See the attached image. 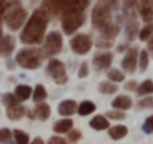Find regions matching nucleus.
<instances>
[{"mask_svg":"<svg viewBox=\"0 0 153 144\" xmlns=\"http://www.w3.org/2000/svg\"><path fill=\"white\" fill-rule=\"evenodd\" d=\"M143 132H146V134H153V114L149 116V117L144 120V123H143Z\"/></svg>","mask_w":153,"mask_h":144,"instance_id":"nucleus-38","label":"nucleus"},{"mask_svg":"<svg viewBox=\"0 0 153 144\" xmlns=\"http://www.w3.org/2000/svg\"><path fill=\"white\" fill-rule=\"evenodd\" d=\"M98 90L102 95H114L119 90V87H117V83H113L108 80V81H101L98 84Z\"/></svg>","mask_w":153,"mask_h":144,"instance_id":"nucleus-22","label":"nucleus"},{"mask_svg":"<svg viewBox=\"0 0 153 144\" xmlns=\"http://www.w3.org/2000/svg\"><path fill=\"white\" fill-rule=\"evenodd\" d=\"M111 107L114 110H120V111H126L132 107V99L128 95H117L113 101H111Z\"/></svg>","mask_w":153,"mask_h":144,"instance_id":"nucleus-15","label":"nucleus"},{"mask_svg":"<svg viewBox=\"0 0 153 144\" xmlns=\"http://www.w3.org/2000/svg\"><path fill=\"white\" fill-rule=\"evenodd\" d=\"M113 23V8L104 2V0H98L92 11V26L98 32L105 30L110 24Z\"/></svg>","mask_w":153,"mask_h":144,"instance_id":"nucleus-4","label":"nucleus"},{"mask_svg":"<svg viewBox=\"0 0 153 144\" xmlns=\"http://www.w3.org/2000/svg\"><path fill=\"white\" fill-rule=\"evenodd\" d=\"M107 77H108V80L113 81V83H122V81H125V74H123L120 69H117V68L108 69Z\"/></svg>","mask_w":153,"mask_h":144,"instance_id":"nucleus-28","label":"nucleus"},{"mask_svg":"<svg viewBox=\"0 0 153 144\" xmlns=\"http://www.w3.org/2000/svg\"><path fill=\"white\" fill-rule=\"evenodd\" d=\"M138 83L135 81V80H131V81H128V83H125V86H123V89L125 90H128V92H137V89H138Z\"/></svg>","mask_w":153,"mask_h":144,"instance_id":"nucleus-40","label":"nucleus"},{"mask_svg":"<svg viewBox=\"0 0 153 144\" xmlns=\"http://www.w3.org/2000/svg\"><path fill=\"white\" fill-rule=\"evenodd\" d=\"M119 33H120V27H119V24L111 23L105 30H102V32H101V36H104V38H107V39L114 41V39L117 38V35H119Z\"/></svg>","mask_w":153,"mask_h":144,"instance_id":"nucleus-24","label":"nucleus"},{"mask_svg":"<svg viewBox=\"0 0 153 144\" xmlns=\"http://www.w3.org/2000/svg\"><path fill=\"white\" fill-rule=\"evenodd\" d=\"M128 50H129V45H128V42L117 45V53H123V51H128Z\"/></svg>","mask_w":153,"mask_h":144,"instance_id":"nucleus-44","label":"nucleus"},{"mask_svg":"<svg viewBox=\"0 0 153 144\" xmlns=\"http://www.w3.org/2000/svg\"><path fill=\"white\" fill-rule=\"evenodd\" d=\"M45 59L44 50L36 47H26L21 48L15 56V63L24 69H38Z\"/></svg>","mask_w":153,"mask_h":144,"instance_id":"nucleus-3","label":"nucleus"},{"mask_svg":"<svg viewBox=\"0 0 153 144\" xmlns=\"http://www.w3.org/2000/svg\"><path fill=\"white\" fill-rule=\"evenodd\" d=\"M138 110H143V108H153V96H146V98H141L137 105H135Z\"/></svg>","mask_w":153,"mask_h":144,"instance_id":"nucleus-36","label":"nucleus"},{"mask_svg":"<svg viewBox=\"0 0 153 144\" xmlns=\"http://www.w3.org/2000/svg\"><path fill=\"white\" fill-rule=\"evenodd\" d=\"M122 5H123V12L128 14L135 8V0H122Z\"/></svg>","mask_w":153,"mask_h":144,"instance_id":"nucleus-39","label":"nucleus"},{"mask_svg":"<svg viewBox=\"0 0 153 144\" xmlns=\"http://www.w3.org/2000/svg\"><path fill=\"white\" fill-rule=\"evenodd\" d=\"M30 144H45V143L41 137H36V138H33V141H30Z\"/></svg>","mask_w":153,"mask_h":144,"instance_id":"nucleus-45","label":"nucleus"},{"mask_svg":"<svg viewBox=\"0 0 153 144\" xmlns=\"http://www.w3.org/2000/svg\"><path fill=\"white\" fill-rule=\"evenodd\" d=\"M63 48V36L57 30H51L45 39H44V54L45 57H54L57 56Z\"/></svg>","mask_w":153,"mask_h":144,"instance_id":"nucleus-6","label":"nucleus"},{"mask_svg":"<svg viewBox=\"0 0 153 144\" xmlns=\"http://www.w3.org/2000/svg\"><path fill=\"white\" fill-rule=\"evenodd\" d=\"M95 111H96V105L92 101H83L81 104H78V110H76V113H78L81 117L90 116Z\"/></svg>","mask_w":153,"mask_h":144,"instance_id":"nucleus-23","label":"nucleus"},{"mask_svg":"<svg viewBox=\"0 0 153 144\" xmlns=\"http://www.w3.org/2000/svg\"><path fill=\"white\" fill-rule=\"evenodd\" d=\"M33 101L38 104V102H44L45 99H47V90H45V87L42 86V84H36V87H35V90H33Z\"/></svg>","mask_w":153,"mask_h":144,"instance_id":"nucleus-29","label":"nucleus"},{"mask_svg":"<svg viewBox=\"0 0 153 144\" xmlns=\"http://www.w3.org/2000/svg\"><path fill=\"white\" fill-rule=\"evenodd\" d=\"M108 135L111 140H122L128 135V128L125 125H116L108 129Z\"/></svg>","mask_w":153,"mask_h":144,"instance_id":"nucleus-21","label":"nucleus"},{"mask_svg":"<svg viewBox=\"0 0 153 144\" xmlns=\"http://www.w3.org/2000/svg\"><path fill=\"white\" fill-rule=\"evenodd\" d=\"M140 32V24H138V18H137V14L132 11H129L126 14V21H125V38H126V42H131L135 39V36L138 35Z\"/></svg>","mask_w":153,"mask_h":144,"instance_id":"nucleus-8","label":"nucleus"},{"mask_svg":"<svg viewBox=\"0 0 153 144\" xmlns=\"http://www.w3.org/2000/svg\"><path fill=\"white\" fill-rule=\"evenodd\" d=\"M89 72H90V66L89 62H83L78 68V78H86L89 77Z\"/></svg>","mask_w":153,"mask_h":144,"instance_id":"nucleus-37","label":"nucleus"},{"mask_svg":"<svg viewBox=\"0 0 153 144\" xmlns=\"http://www.w3.org/2000/svg\"><path fill=\"white\" fill-rule=\"evenodd\" d=\"M90 128L95 129V131H105V129H110V122L107 119V116H95L90 122H89Z\"/></svg>","mask_w":153,"mask_h":144,"instance_id":"nucleus-19","label":"nucleus"},{"mask_svg":"<svg viewBox=\"0 0 153 144\" xmlns=\"http://www.w3.org/2000/svg\"><path fill=\"white\" fill-rule=\"evenodd\" d=\"M15 50V38L11 35H3L0 38V56L9 57Z\"/></svg>","mask_w":153,"mask_h":144,"instance_id":"nucleus-13","label":"nucleus"},{"mask_svg":"<svg viewBox=\"0 0 153 144\" xmlns=\"http://www.w3.org/2000/svg\"><path fill=\"white\" fill-rule=\"evenodd\" d=\"M0 38H2V36H0Z\"/></svg>","mask_w":153,"mask_h":144,"instance_id":"nucleus-49","label":"nucleus"},{"mask_svg":"<svg viewBox=\"0 0 153 144\" xmlns=\"http://www.w3.org/2000/svg\"><path fill=\"white\" fill-rule=\"evenodd\" d=\"M33 2H36V0H32V3H33Z\"/></svg>","mask_w":153,"mask_h":144,"instance_id":"nucleus-48","label":"nucleus"},{"mask_svg":"<svg viewBox=\"0 0 153 144\" xmlns=\"http://www.w3.org/2000/svg\"><path fill=\"white\" fill-rule=\"evenodd\" d=\"M69 0H42V8L48 12V15H62Z\"/></svg>","mask_w":153,"mask_h":144,"instance_id":"nucleus-12","label":"nucleus"},{"mask_svg":"<svg viewBox=\"0 0 153 144\" xmlns=\"http://www.w3.org/2000/svg\"><path fill=\"white\" fill-rule=\"evenodd\" d=\"M2 102H3L6 107H12V105L20 104V99L15 96V93H3V95H2Z\"/></svg>","mask_w":153,"mask_h":144,"instance_id":"nucleus-32","label":"nucleus"},{"mask_svg":"<svg viewBox=\"0 0 153 144\" xmlns=\"http://www.w3.org/2000/svg\"><path fill=\"white\" fill-rule=\"evenodd\" d=\"M6 8H8V0H0V23L3 21V15L6 12Z\"/></svg>","mask_w":153,"mask_h":144,"instance_id":"nucleus-42","label":"nucleus"},{"mask_svg":"<svg viewBox=\"0 0 153 144\" xmlns=\"http://www.w3.org/2000/svg\"><path fill=\"white\" fill-rule=\"evenodd\" d=\"M47 144H69L65 138H62V137H59V135H54V137H51L50 140H48V143Z\"/></svg>","mask_w":153,"mask_h":144,"instance_id":"nucleus-41","label":"nucleus"},{"mask_svg":"<svg viewBox=\"0 0 153 144\" xmlns=\"http://www.w3.org/2000/svg\"><path fill=\"white\" fill-rule=\"evenodd\" d=\"M76 110H78V104H76L74 99H66V101H62L59 104L57 113L63 117H71L72 114L76 113Z\"/></svg>","mask_w":153,"mask_h":144,"instance_id":"nucleus-14","label":"nucleus"},{"mask_svg":"<svg viewBox=\"0 0 153 144\" xmlns=\"http://www.w3.org/2000/svg\"><path fill=\"white\" fill-rule=\"evenodd\" d=\"M137 93H138V96H147V95H152V93H153V81H152V80H146V81H143V83L138 86Z\"/></svg>","mask_w":153,"mask_h":144,"instance_id":"nucleus-26","label":"nucleus"},{"mask_svg":"<svg viewBox=\"0 0 153 144\" xmlns=\"http://www.w3.org/2000/svg\"><path fill=\"white\" fill-rule=\"evenodd\" d=\"M33 113H35V117H36L38 120L45 122V120H48L50 116H51V107H50L45 101H44V102H38L36 107H35V110H33Z\"/></svg>","mask_w":153,"mask_h":144,"instance_id":"nucleus-16","label":"nucleus"},{"mask_svg":"<svg viewBox=\"0 0 153 144\" xmlns=\"http://www.w3.org/2000/svg\"><path fill=\"white\" fill-rule=\"evenodd\" d=\"M12 138H14V134L11 129L8 128L0 129V144H12Z\"/></svg>","mask_w":153,"mask_h":144,"instance_id":"nucleus-31","label":"nucleus"},{"mask_svg":"<svg viewBox=\"0 0 153 144\" xmlns=\"http://www.w3.org/2000/svg\"><path fill=\"white\" fill-rule=\"evenodd\" d=\"M32 95H33V89L29 84H18L15 87V96L20 99V102H24V101L30 99Z\"/></svg>","mask_w":153,"mask_h":144,"instance_id":"nucleus-20","label":"nucleus"},{"mask_svg":"<svg viewBox=\"0 0 153 144\" xmlns=\"http://www.w3.org/2000/svg\"><path fill=\"white\" fill-rule=\"evenodd\" d=\"M138 54H140V50L138 47H132L126 51L123 60H122V68L126 74H134L138 68Z\"/></svg>","mask_w":153,"mask_h":144,"instance_id":"nucleus-9","label":"nucleus"},{"mask_svg":"<svg viewBox=\"0 0 153 144\" xmlns=\"http://www.w3.org/2000/svg\"><path fill=\"white\" fill-rule=\"evenodd\" d=\"M48 27V12L44 8H38L27 18L21 33L20 41L24 45H39L45 39V32Z\"/></svg>","mask_w":153,"mask_h":144,"instance_id":"nucleus-1","label":"nucleus"},{"mask_svg":"<svg viewBox=\"0 0 153 144\" xmlns=\"http://www.w3.org/2000/svg\"><path fill=\"white\" fill-rule=\"evenodd\" d=\"M26 108L21 105V104H17V105H12V107H6V116L8 119L11 120H20L26 116Z\"/></svg>","mask_w":153,"mask_h":144,"instance_id":"nucleus-18","label":"nucleus"},{"mask_svg":"<svg viewBox=\"0 0 153 144\" xmlns=\"http://www.w3.org/2000/svg\"><path fill=\"white\" fill-rule=\"evenodd\" d=\"M147 51H149V54L153 57V35H152V38L147 41V48H146Z\"/></svg>","mask_w":153,"mask_h":144,"instance_id":"nucleus-43","label":"nucleus"},{"mask_svg":"<svg viewBox=\"0 0 153 144\" xmlns=\"http://www.w3.org/2000/svg\"><path fill=\"white\" fill-rule=\"evenodd\" d=\"M81 137H83L81 131H78V129H71V131L68 132V143H69V144H75V143H78V141L81 140Z\"/></svg>","mask_w":153,"mask_h":144,"instance_id":"nucleus-35","label":"nucleus"},{"mask_svg":"<svg viewBox=\"0 0 153 144\" xmlns=\"http://www.w3.org/2000/svg\"><path fill=\"white\" fill-rule=\"evenodd\" d=\"M113 59H114V56H113V53H110V51L96 54V56L93 57V62H92V63H93V69H95L96 72H104V71L110 69V66H111V63H113Z\"/></svg>","mask_w":153,"mask_h":144,"instance_id":"nucleus-11","label":"nucleus"},{"mask_svg":"<svg viewBox=\"0 0 153 144\" xmlns=\"http://www.w3.org/2000/svg\"><path fill=\"white\" fill-rule=\"evenodd\" d=\"M47 74L53 78V81L59 86H63L68 83V74H66V68L65 63L59 59L51 57L47 63Z\"/></svg>","mask_w":153,"mask_h":144,"instance_id":"nucleus-5","label":"nucleus"},{"mask_svg":"<svg viewBox=\"0 0 153 144\" xmlns=\"http://www.w3.org/2000/svg\"><path fill=\"white\" fill-rule=\"evenodd\" d=\"M150 3H152V5H153V0H150Z\"/></svg>","mask_w":153,"mask_h":144,"instance_id":"nucleus-47","label":"nucleus"},{"mask_svg":"<svg viewBox=\"0 0 153 144\" xmlns=\"http://www.w3.org/2000/svg\"><path fill=\"white\" fill-rule=\"evenodd\" d=\"M149 62H150V54L147 50H141L138 54V69L140 72H144L149 68Z\"/></svg>","mask_w":153,"mask_h":144,"instance_id":"nucleus-25","label":"nucleus"},{"mask_svg":"<svg viewBox=\"0 0 153 144\" xmlns=\"http://www.w3.org/2000/svg\"><path fill=\"white\" fill-rule=\"evenodd\" d=\"M135 8L146 24L153 23V5L150 3V0H135Z\"/></svg>","mask_w":153,"mask_h":144,"instance_id":"nucleus-10","label":"nucleus"},{"mask_svg":"<svg viewBox=\"0 0 153 144\" xmlns=\"http://www.w3.org/2000/svg\"><path fill=\"white\" fill-rule=\"evenodd\" d=\"M74 126V122L71 117H63L62 120H57L54 125H53V131L56 134H68Z\"/></svg>","mask_w":153,"mask_h":144,"instance_id":"nucleus-17","label":"nucleus"},{"mask_svg":"<svg viewBox=\"0 0 153 144\" xmlns=\"http://www.w3.org/2000/svg\"><path fill=\"white\" fill-rule=\"evenodd\" d=\"M27 18H29V14H27L26 8L21 6L20 0H11V2L8 0V8L3 15V21L9 30H12V32L20 30L21 27H24Z\"/></svg>","mask_w":153,"mask_h":144,"instance_id":"nucleus-2","label":"nucleus"},{"mask_svg":"<svg viewBox=\"0 0 153 144\" xmlns=\"http://www.w3.org/2000/svg\"><path fill=\"white\" fill-rule=\"evenodd\" d=\"M105 116H107L108 120H125V119H126V113H125V111H120V110L107 111Z\"/></svg>","mask_w":153,"mask_h":144,"instance_id":"nucleus-34","label":"nucleus"},{"mask_svg":"<svg viewBox=\"0 0 153 144\" xmlns=\"http://www.w3.org/2000/svg\"><path fill=\"white\" fill-rule=\"evenodd\" d=\"M0 36H3V32H2V27H0Z\"/></svg>","mask_w":153,"mask_h":144,"instance_id":"nucleus-46","label":"nucleus"},{"mask_svg":"<svg viewBox=\"0 0 153 144\" xmlns=\"http://www.w3.org/2000/svg\"><path fill=\"white\" fill-rule=\"evenodd\" d=\"M153 35V23L146 24L144 27H141V30L138 32V38L140 41H149Z\"/></svg>","mask_w":153,"mask_h":144,"instance_id":"nucleus-30","label":"nucleus"},{"mask_svg":"<svg viewBox=\"0 0 153 144\" xmlns=\"http://www.w3.org/2000/svg\"><path fill=\"white\" fill-rule=\"evenodd\" d=\"M12 134H14L15 144H30V137L27 132H24L21 129H14Z\"/></svg>","mask_w":153,"mask_h":144,"instance_id":"nucleus-27","label":"nucleus"},{"mask_svg":"<svg viewBox=\"0 0 153 144\" xmlns=\"http://www.w3.org/2000/svg\"><path fill=\"white\" fill-rule=\"evenodd\" d=\"M95 45H96V48H99V50H108V48H111V47L114 45V41L107 39V38H104V36H99V38L96 39Z\"/></svg>","mask_w":153,"mask_h":144,"instance_id":"nucleus-33","label":"nucleus"},{"mask_svg":"<svg viewBox=\"0 0 153 144\" xmlns=\"http://www.w3.org/2000/svg\"><path fill=\"white\" fill-rule=\"evenodd\" d=\"M71 45V50L75 53V54H78V56H84L87 54L92 47H93V39L89 33H76L74 35V38L71 39L69 42Z\"/></svg>","mask_w":153,"mask_h":144,"instance_id":"nucleus-7","label":"nucleus"}]
</instances>
